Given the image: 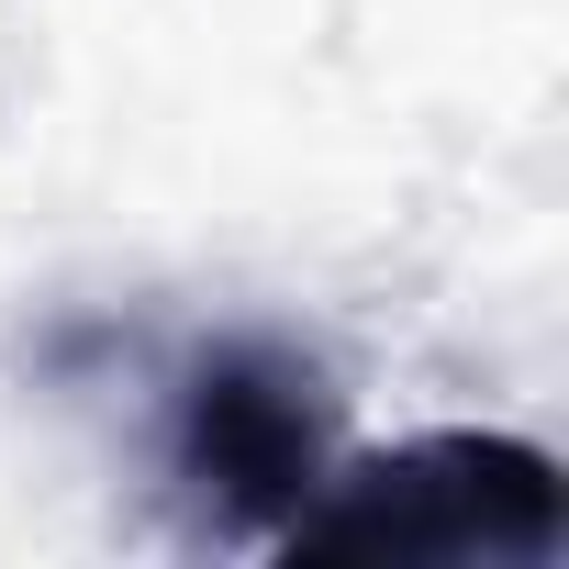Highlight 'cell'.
<instances>
[{"instance_id":"1","label":"cell","mask_w":569,"mask_h":569,"mask_svg":"<svg viewBox=\"0 0 569 569\" xmlns=\"http://www.w3.org/2000/svg\"><path fill=\"white\" fill-rule=\"evenodd\" d=\"M569 536V480L525 436H413L380 458H336L325 491L291 513L268 558H558Z\"/></svg>"},{"instance_id":"2","label":"cell","mask_w":569,"mask_h":569,"mask_svg":"<svg viewBox=\"0 0 569 569\" xmlns=\"http://www.w3.org/2000/svg\"><path fill=\"white\" fill-rule=\"evenodd\" d=\"M336 469V380L291 336H212L168 391V491L212 547H279Z\"/></svg>"}]
</instances>
